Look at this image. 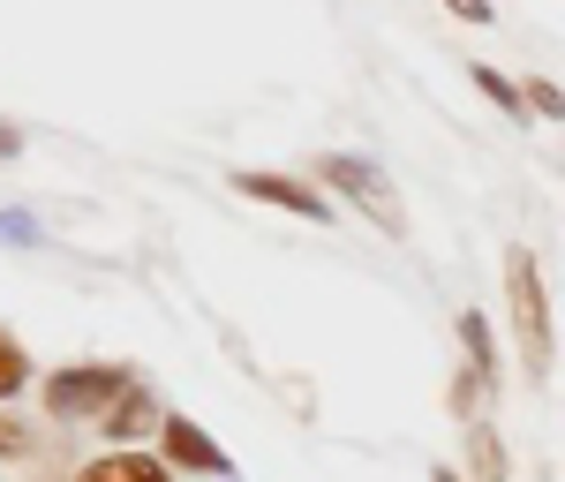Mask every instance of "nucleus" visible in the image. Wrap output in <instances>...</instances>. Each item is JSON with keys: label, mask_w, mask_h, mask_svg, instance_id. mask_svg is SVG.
Returning a JSON list of instances; mask_svg holds the SVG:
<instances>
[{"label": "nucleus", "mask_w": 565, "mask_h": 482, "mask_svg": "<svg viewBox=\"0 0 565 482\" xmlns=\"http://www.w3.org/2000/svg\"><path fill=\"white\" fill-rule=\"evenodd\" d=\"M505 287H513V324H521V362L535 377H551V302H543V279H535V257L513 249L505 257Z\"/></svg>", "instance_id": "1"}, {"label": "nucleus", "mask_w": 565, "mask_h": 482, "mask_svg": "<svg viewBox=\"0 0 565 482\" xmlns=\"http://www.w3.org/2000/svg\"><path fill=\"white\" fill-rule=\"evenodd\" d=\"M129 393H136L129 369H84V377H53V393H45V399H53V415H90V407L114 415Z\"/></svg>", "instance_id": "2"}, {"label": "nucleus", "mask_w": 565, "mask_h": 482, "mask_svg": "<svg viewBox=\"0 0 565 482\" xmlns=\"http://www.w3.org/2000/svg\"><path fill=\"white\" fill-rule=\"evenodd\" d=\"M234 189H242V196H257V204H279V212H302V219H324V204L309 196L302 181H279V174H242Z\"/></svg>", "instance_id": "3"}, {"label": "nucleus", "mask_w": 565, "mask_h": 482, "mask_svg": "<svg viewBox=\"0 0 565 482\" xmlns=\"http://www.w3.org/2000/svg\"><path fill=\"white\" fill-rule=\"evenodd\" d=\"M76 482H174V475H167L159 460H143V452H129V444H121V452H106V460H90V468H84Z\"/></svg>", "instance_id": "4"}, {"label": "nucleus", "mask_w": 565, "mask_h": 482, "mask_svg": "<svg viewBox=\"0 0 565 482\" xmlns=\"http://www.w3.org/2000/svg\"><path fill=\"white\" fill-rule=\"evenodd\" d=\"M167 460H181V468H218V452L204 430H189V422H167Z\"/></svg>", "instance_id": "5"}, {"label": "nucleus", "mask_w": 565, "mask_h": 482, "mask_svg": "<svg viewBox=\"0 0 565 482\" xmlns=\"http://www.w3.org/2000/svg\"><path fill=\"white\" fill-rule=\"evenodd\" d=\"M324 181H348V196H354V204H370V196H377V189H385V181L370 174V167H362V159H324Z\"/></svg>", "instance_id": "6"}, {"label": "nucleus", "mask_w": 565, "mask_h": 482, "mask_svg": "<svg viewBox=\"0 0 565 482\" xmlns=\"http://www.w3.org/2000/svg\"><path fill=\"white\" fill-rule=\"evenodd\" d=\"M15 385H23V347H15V340L0 332V399L15 393Z\"/></svg>", "instance_id": "7"}, {"label": "nucleus", "mask_w": 565, "mask_h": 482, "mask_svg": "<svg viewBox=\"0 0 565 482\" xmlns=\"http://www.w3.org/2000/svg\"><path fill=\"white\" fill-rule=\"evenodd\" d=\"M476 468H482V482H505V460H498V438H482V430H476Z\"/></svg>", "instance_id": "8"}, {"label": "nucleus", "mask_w": 565, "mask_h": 482, "mask_svg": "<svg viewBox=\"0 0 565 482\" xmlns=\"http://www.w3.org/2000/svg\"><path fill=\"white\" fill-rule=\"evenodd\" d=\"M445 8H452L460 23H490V8H482V0H445Z\"/></svg>", "instance_id": "9"}, {"label": "nucleus", "mask_w": 565, "mask_h": 482, "mask_svg": "<svg viewBox=\"0 0 565 482\" xmlns=\"http://www.w3.org/2000/svg\"><path fill=\"white\" fill-rule=\"evenodd\" d=\"M23 444H31V438H23V430H15V422L0 415V452H23Z\"/></svg>", "instance_id": "10"}, {"label": "nucleus", "mask_w": 565, "mask_h": 482, "mask_svg": "<svg viewBox=\"0 0 565 482\" xmlns=\"http://www.w3.org/2000/svg\"><path fill=\"white\" fill-rule=\"evenodd\" d=\"M8 151H15V129H0V159H8Z\"/></svg>", "instance_id": "11"}]
</instances>
